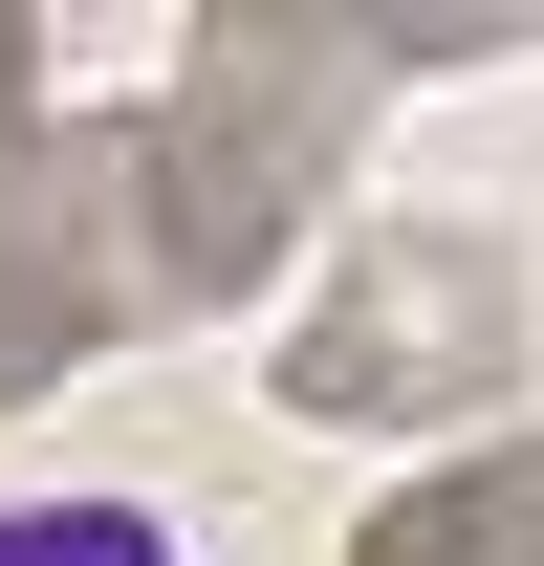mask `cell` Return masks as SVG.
<instances>
[{
  "instance_id": "6da1fadb",
  "label": "cell",
  "mask_w": 544,
  "mask_h": 566,
  "mask_svg": "<svg viewBox=\"0 0 544 566\" xmlns=\"http://www.w3.org/2000/svg\"><path fill=\"white\" fill-rule=\"evenodd\" d=\"M501 22H305V0H218L197 66L132 109V327L153 305H240V283L327 218V153L393 66H458Z\"/></svg>"
},
{
  "instance_id": "7a4b0ae2",
  "label": "cell",
  "mask_w": 544,
  "mask_h": 566,
  "mask_svg": "<svg viewBox=\"0 0 544 566\" xmlns=\"http://www.w3.org/2000/svg\"><path fill=\"white\" fill-rule=\"evenodd\" d=\"M479 392H523V262L458 240V218H370L327 262V305L283 327V415H479Z\"/></svg>"
},
{
  "instance_id": "3957f363",
  "label": "cell",
  "mask_w": 544,
  "mask_h": 566,
  "mask_svg": "<svg viewBox=\"0 0 544 566\" xmlns=\"http://www.w3.org/2000/svg\"><path fill=\"white\" fill-rule=\"evenodd\" d=\"M44 22H0V415L66 392L109 327H132V132H66L44 153Z\"/></svg>"
},
{
  "instance_id": "277c9868",
  "label": "cell",
  "mask_w": 544,
  "mask_h": 566,
  "mask_svg": "<svg viewBox=\"0 0 544 566\" xmlns=\"http://www.w3.org/2000/svg\"><path fill=\"white\" fill-rule=\"evenodd\" d=\"M348 566H544V436H501V458H436V480H393L370 523H348Z\"/></svg>"
}]
</instances>
